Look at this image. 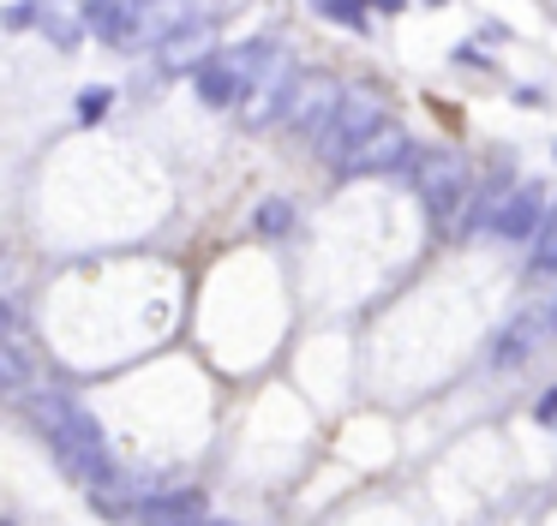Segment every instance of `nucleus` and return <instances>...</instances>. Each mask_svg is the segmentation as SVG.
I'll return each mask as SVG.
<instances>
[{
	"mask_svg": "<svg viewBox=\"0 0 557 526\" xmlns=\"http://www.w3.org/2000/svg\"><path fill=\"white\" fill-rule=\"evenodd\" d=\"M276 36H252V42L240 48H216V54L198 66V96H205V108H246V96H252V84L264 78L270 54H276Z\"/></svg>",
	"mask_w": 557,
	"mask_h": 526,
	"instance_id": "nucleus-1",
	"label": "nucleus"
},
{
	"mask_svg": "<svg viewBox=\"0 0 557 526\" xmlns=\"http://www.w3.org/2000/svg\"><path fill=\"white\" fill-rule=\"evenodd\" d=\"M133 7V30H138V48H157L181 30L186 18H198L193 0H126Z\"/></svg>",
	"mask_w": 557,
	"mask_h": 526,
	"instance_id": "nucleus-9",
	"label": "nucleus"
},
{
	"mask_svg": "<svg viewBox=\"0 0 557 526\" xmlns=\"http://www.w3.org/2000/svg\"><path fill=\"white\" fill-rule=\"evenodd\" d=\"M377 126H389L384 96H377L372 84H354V90L336 102V114H330V126L318 132V138H324V155H330V162H342V155H348V150H360V143L372 138Z\"/></svg>",
	"mask_w": 557,
	"mask_h": 526,
	"instance_id": "nucleus-2",
	"label": "nucleus"
},
{
	"mask_svg": "<svg viewBox=\"0 0 557 526\" xmlns=\"http://www.w3.org/2000/svg\"><path fill=\"white\" fill-rule=\"evenodd\" d=\"M294 84H300V66L288 60V48H276V54H270V66H264V78H258L252 96H246L240 120H246V126H270L276 114H288Z\"/></svg>",
	"mask_w": 557,
	"mask_h": 526,
	"instance_id": "nucleus-4",
	"label": "nucleus"
},
{
	"mask_svg": "<svg viewBox=\"0 0 557 526\" xmlns=\"http://www.w3.org/2000/svg\"><path fill=\"white\" fill-rule=\"evenodd\" d=\"M37 30L49 36V42L61 48V54H78V42H85V18H66V12L54 7V0H42V18H37Z\"/></svg>",
	"mask_w": 557,
	"mask_h": 526,
	"instance_id": "nucleus-10",
	"label": "nucleus"
},
{
	"mask_svg": "<svg viewBox=\"0 0 557 526\" xmlns=\"http://www.w3.org/2000/svg\"><path fill=\"white\" fill-rule=\"evenodd\" d=\"M109 96H114V90H102V84L78 90V114H109Z\"/></svg>",
	"mask_w": 557,
	"mask_h": 526,
	"instance_id": "nucleus-13",
	"label": "nucleus"
},
{
	"mask_svg": "<svg viewBox=\"0 0 557 526\" xmlns=\"http://www.w3.org/2000/svg\"><path fill=\"white\" fill-rule=\"evenodd\" d=\"M282 222H294L288 203H264V227H282Z\"/></svg>",
	"mask_w": 557,
	"mask_h": 526,
	"instance_id": "nucleus-14",
	"label": "nucleus"
},
{
	"mask_svg": "<svg viewBox=\"0 0 557 526\" xmlns=\"http://www.w3.org/2000/svg\"><path fill=\"white\" fill-rule=\"evenodd\" d=\"M432 7H444V0H432Z\"/></svg>",
	"mask_w": 557,
	"mask_h": 526,
	"instance_id": "nucleus-17",
	"label": "nucleus"
},
{
	"mask_svg": "<svg viewBox=\"0 0 557 526\" xmlns=\"http://www.w3.org/2000/svg\"><path fill=\"white\" fill-rule=\"evenodd\" d=\"M216 18L210 12H198V18H186L181 30L169 36V42H157L150 54H157V72L162 78H198V66H205L210 54H216Z\"/></svg>",
	"mask_w": 557,
	"mask_h": 526,
	"instance_id": "nucleus-3",
	"label": "nucleus"
},
{
	"mask_svg": "<svg viewBox=\"0 0 557 526\" xmlns=\"http://www.w3.org/2000/svg\"><path fill=\"white\" fill-rule=\"evenodd\" d=\"M366 7H377V12H401V0H366Z\"/></svg>",
	"mask_w": 557,
	"mask_h": 526,
	"instance_id": "nucleus-16",
	"label": "nucleus"
},
{
	"mask_svg": "<svg viewBox=\"0 0 557 526\" xmlns=\"http://www.w3.org/2000/svg\"><path fill=\"white\" fill-rule=\"evenodd\" d=\"M312 12L342 24V30H366V0H312Z\"/></svg>",
	"mask_w": 557,
	"mask_h": 526,
	"instance_id": "nucleus-12",
	"label": "nucleus"
},
{
	"mask_svg": "<svg viewBox=\"0 0 557 526\" xmlns=\"http://www.w3.org/2000/svg\"><path fill=\"white\" fill-rule=\"evenodd\" d=\"M78 18H85V30L97 36L102 48L138 54V30H133V7H126V0H78Z\"/></svg>",
	"mask_w": 557,
	"mask_h": 526,
	"instance_id": "nucleus-7",
	"label": "nucleus"
},
{
	"mask_svg": "<svg viewBox=\"0 0 557 526\" xmlns=\"http://www.w3.org/2000/svg\"><path fill=\"white\" fill-rule=\"evenodd\" d=\"M342 96H348V90H342V84L330 78V72H300V84H294L288 114H282V120H288L294 132H324Z\"/></svg>",
	"mask_w": 557,
	"mask_h": 526,
	"instance_id": "nucleus-6",
	"label": "nucleus"
},
{
	"mask_svg": "<svg viewBox=\"0 0 557 526\" xmlns=\"http://www.w3.org/2000/svg\"><path fill=\"white\" fill-rule=\"evenodd\" d=\"M461 191H468V162H461L456 150H444V143L420 150V198L432 203L437 215H449L461 203Z\"/></svg>",
	"mask_w": 557,
	"mask_h": 526,
	"instance_id": "nucleus-5",
	"label": "nucleus"
},
{
	"mask_svg": "<svg viewBox=\"0 0 557 526\" xmlns=\"http://www.w3.org/2000/svg\"><path fill=\"white\" fill-rule=\"evenodd\" d=\"M408 155H413V138L396 126V120H389V126H377L360 150L342 155V167H348V174H389V167H401Z\"/></svg>",
	"mask_w": 557,
	"mask_h": 526,
	"instance_id": "nucleus-8",
	"label": "nucleus"
},
{
	"mask_svg": "<svg viewBox=\"0 0 557 526\" xmlns=\"http://www.w3.org/2000/svg\"><path fill=\"white\" fill-rule=\"evenodd\" d=\"M533 222H540V186H521L516 198H509L504 210H497V227H504L509 239H521Z\"/></svg>",
	"mask_w": 557,
	"mask_h": 526,
	"instance_id": "nucleus-11",
	"label": "nucleus"
},
{
	"mask_svg": "<svg viewBox=\"0 0 557 526\" xmlns=\"http://www.w3.org/2000/svg\"><path fill=\"white\" fill-rule=\"evenodd\" d=\"M545 258H557V215H552V227H545Z\"/></svg>",
	"mask_w": 557,
	"mask_h": 526,
	"instance_id": "nucleus-15",
	"label": "nucleus"
}]
</instances>
